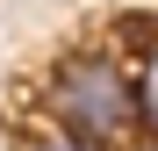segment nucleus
Masks as SVG:
<instances>
[{
  "label": "nucleus",
  "instance_id": "f03ea898",
  "mask_svg": "<svg viewBox=\"0 0 158 151\" xmlns=\"http://www.w3.org/2000/svg\"><path fill=\"white\" fill-rule=\"evenodd\" d=\"M137 115H144L151 130H158V43H151L144 58H137Z\"/></svg>",
  "mask_w": 158,
  "mask_h": 151
},
{
  "label": "nucleus",
  "instance_id": "f257e3e1",
  "mask_svg": "<svg viewBox=\"0 0 158 151\" xmlns=\"http://www.w3.org/2000/svg\"><path fill=\"white\" fill-rule=\"evenodd\" d=\"M43 115L58 122V130L86 137V144H122L129 130H137V72H122L108 50H72V58H58V72H50L43 86Z\"/></svg>",
  "mask_w": 158,
  "mask_h": 151
},
{
  "label": "nucleus",
  "instance_id": "7ed1b4c3",
  "mask_svg": "<svg viewBox=\"0 0 158 151\" xmlns=\"http://www.w3.org/2000/svg\"><path fill=\"white\" fill-rule=\"evenodd\" d=\"M22 151H101V144H86V137H72V130H36V137H22Z\"/></svg>",
  "mask_w": 158,
  "mask_h": 151
}]
</instances>
